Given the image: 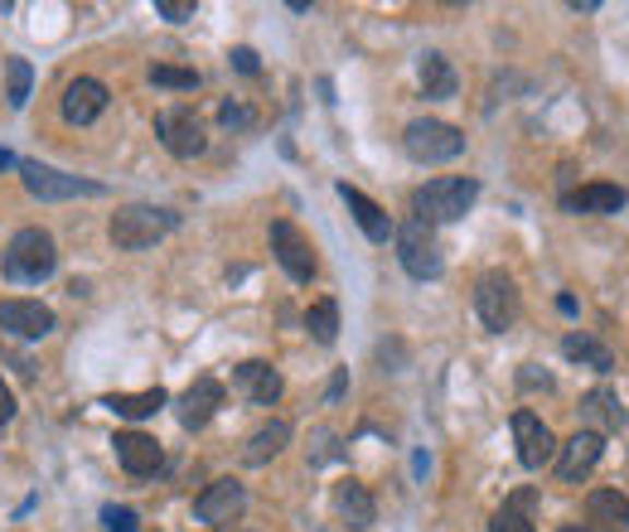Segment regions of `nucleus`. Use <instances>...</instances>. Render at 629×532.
<instances>
[{"mask_svg": "<svg viewBox=\"0 0 629 532\" xmlns=\"http://www.w3.org/2000/svg\"><path fill=\"white\" fill-rule=\"evenodd\" d=\"M54 267H59V243L44 228H20L10 237L5 257H0V271H5L15 286H39V281L54 276Z\"/></svg>", "mask_w": 629, "mask_h": 532, "instance_id": "obj_1", "label": "nucleus"}, {"mask_svg": "<svg viewBox=\"0 0 629 532\" xmlns=\"http://www.w3.org/2000/svg\"><path fill=\"white\" fill-rule=\"evenodd\" d=\"M475 199H479V179L441 175V179H426L417 194H412V209H417L422 223H455V218H465Z\"/></svg>", "mask_w": 629, "mask_h": 532, "instance_id": "obj_2", "label": "nucleus"}, {"mask_svg": "<svg viewBox=\"0 0 629 532\" xmlns=\"http://www.w3.org/2000/svg\"><path fill=\"white\" fill-rule=\"evenodd\" d=\"M179 213L170 209H151V203H127V209L111 213V243L121 247V252H145V247H155L165 233H175Z\"/></svg>", "mask_w": 629, "mask_h": 532, "instance_id": "obj_3", "label": "nucleus"}, {"mask_svg": "<svg viewBox=\"0 0 629 532\" xmlns=\"http://www.w3.org/2000/svg\"><path fill=\"white\" fill-rule=\"evenodd\" d=\"M475 315L485 320V330H494V334H503V330L519 324L523 296H519V286H513L509 271H485V276L475 281Z\"/></svg>", "mask_w": 629, "mask_h": 532, "instance_id": "obj_4", "label": "nucleus"}, {"mask_svg": "<svg viewBox=\"0 0 629 532\" xmlns=\"http://www.w3.org/2000/svg\"><path fill=\"white\" fill-rule=\"evenodd\" d=\"M402 151H407L417 165H446V161H455V155H465V135H460L451 121L422 117V121H407Z\"/></svg>", "mask_w": 629, "mask_h": 532, "instance_id": "obj_5", "label": "nucleus"}, {"mask_svg": "<svg viewBox=\"0 0 629 532\" xmlns=\"http://www.w3.org/2000/svg\"><path fill=\"white\" fill-rule=\"evenodd\" d=\"M397 262H402L407 276H417V281H436V276H441V243H436L431 223H422L417 213H412V218L397 228Z\"/></svg>", "mask_w": 629, "mask_h": 532, "instance_id": "obj_6", "label": "nucleus"}, {"mask_svg": "<svg viewBox=\"0 0 629 532\" xmlns=\"http://www.w3.org/2000/svg\"><path fill=\"white\" fill-rule=\"evenodd\" d=\"M20 179H25V189L35 194L39 203H63V199H97L103 194V185H93V179H78V175H63V169L54 165H39V161H20Z\"/></svg>", "mask_w": 629, "mask_h": 532, "instance_id": "obj_7", "label": "nucleus"}, {"mask_svg": "<svg viewBox=\"0 0 629 532\" xmlns=\"http://www.w3.org/2000/svg\"><path fill=\"white\" fill-rule=\"evenodd\" d=\"M155 135H161V145L175 155V161H194V155H204V145H209L204 121H199L189 107L161 111V117H155Z\"/></svg>", "mask_w": 629, "mask_h": 532, "instance_id": "obj_8", "label": "nucleus"}, {"mask_svg": "<svg viewBox=\"0 0 629 532\" xmlns=\"http://www.w3.org/2000/svg\"><path fill=\"white\" fill-rule=\"evenodd\" d=\"M513 440H519V465L523 470H547L557 460L553 426H547L543 416H533L527 406H523V412H513Z\"/></svg>", "mask_w": 629, "mask_h": 532, "instance_id": "obj_9", "label": "nucleus"}, {"mask_svg": "<svg viewBox=\"0 0 629 532\" xmlns=\"http://www.w3.org/2000/svg\"><path fill=\"white\" fill-rule=\"evenodd\" d=\"M242 508H247V489L238 480H213L209 489L194 499V523L228 528V523H238V518H242Z\"/></svg>", "mask_w": 629, "mask_h": 532, "instance_id": "obj_10", "label": "nucleus"}, {"mask_svg": "<svg viewBox=\"0 0 629 532\" xmlns=\"http://www.w3.org/2000/svg\"><path fill=\"white\" fill-rule=\"evenodd\" d=\"M272 252H276V262L281 271H286L290 281H306L314 276V247H310V237L296 228V223H286V218H276L272 223Z\"/></svg>", "mask_w": 629, "mask_h": 532, "instance_id": "obj_11", "label": "nucleus"}, {"mask_svg": "<svg viewBox=\"0 0 629 532\" xmlns=\"http://www.w3.org/2000/svg\"><path fill=\"white\" fill-rule=\"evenodd\" d=\"M601 456H605V436L577 431L567 446H557V480L561 484H581L595 465H601Z\"/></svg>", "mask_w": 629, "mask_h": 532, "instance_id": "obj_12", "label": "nucleus"}, {"mask_svg": "<svg viewBox=\"0 0 629 532\" xmlns=\"http://www.w3.org/2000/svg\"><path fill=\"white\" fill-rule=\"evenodd\" d=\"M218 406H223V382L218 378H194L185 388V398H179V426L185 431H199V426H209L213 416H218Z\"/></svg>", "mask_w": 629, "mask_h": 532, "instance_id": "obj_13", "label": "nucleus"}, {"mask_svg": "<svg viewBox=\"0 0 629 532\" xmlns=\"http://www.w3.org/2000/svg\"><path fill=\"white\" fill-rule=\"evenodd\" d=\"M107 87L97 83V78H73L69 87H63V121H73V127H93L97 117L107 111Z\"/></svg>", "mask_w": 629, "mask_h": 532, "instance_id": "obj_14", "label": "nucleus"}, {"mask_svg": "<svg viewBox=\"0 0 629 532\" xmlns=\"http://www.w3.org/2000/svg\"><path fill=\"white\" fill-rule=\"evenodd\" d=\"M0 330L15 339H44L54 330V310L39 300H0Z\"/></svg>", "mask_w": 629, "mask_h": 532, "instance_id": "obj_15", "label": "nucleus"}, {"mask_svg": "<svg viewBox=\"0 0 629 532\" xmlns=\"http://www.w3.org/2000/svg\"><path fill=\"white\" fill-rule=\"evenodd\" d=\"M233 388H238L247 402L272 406L286 382H281V373L272 364H262V358H247V364H238V373H233Z\"/></svg>", "mask_w": 629, "mask_h": 532, "instance_id": "obj_16", "label": "nucleus"}, {"mask_svg": "<svg viewBox=\"0 0 629 532\" xmlns=\"http://www.w3.org/2000/svg\"><path fill=\"white\" fill-rule=\"evenodd\" d=\"M117 460H121V470L127 474H137V480H145V474H155L161 470V460H165V450L155 446V436H145V431H117Z\"/></svg>", "mask_w": 629, "mask_h": 532, "instance_id": "obj_17", "label": "nucleus"}, {"mask_svg": "<svg viewBox=\"0 0 629 532\" xmlns=\"http://www.w3.org/2000/svg\"><path fill=\"white\" fill-rule=\"evenodd\" d=\"M340 199L349 203V213H354V223L364 228L368 243H388V237H397V228H392V218L383 209H378L373 199L364 194V189H354V185H340Z\"/></svg>", "mask_w": 629, "mask_h": 532, "instance_id": "obj_18", "label": "nucleus"}, {"mask_svg": "<svg viewBox=\"0 0 629 532\" xmlns=\"http://www.w3.org/2000/svg\"><path fill=\"white\" fill-rule=\"evenodd\" d=\"M581 431H595V436H605V431H620L625 426V406L620 398H615L610 388H591L586 398H581Z\"/></svg>", "mask_w": 629, "mask_h": 532, "instance_id": "obj_19", "label": "nucleus"}, {"mask_svg": "<svg viewBox=\"0 0 629 532\" xmlns=\"http://www.w3.org/2000/svg\"><path fill=\"white\" fill-rule=\"evenodd\" d=\"M334 513H340L344 528H373L378 504H373V494H368V484L344 480L340 489H334Z\"/></svg>", "mask_w": 629, "mask_h": 532, "instance_id": "obj_20", "label": "nucleus"}, {"mask_svg": "<svg viewBox=\"0 0 629 532\" xmlns=\"http://www.w3.org/2000/svg\"><path fill=\"white\" fill-rule=\"evenodd\" d=\"M586 518H591V532H625L629 528V499L620 489H591Z\"/></svg>", "mask_w": 629, "mask_h": 532, "instance_id": "obj_21", "label": "nucleus"}, {"mask_svg": "<svg viewBox=\"0 0 629 532\" xmlns=\"http://www.w3.org/2000/svg\"><path fill=\"white\" fill-rule=\"evenodd\" d=\"M625 189L620 185H581L571 194H561V209L567 213H620L625 209Z\"/></svg>", "mask_w": 629, "mask_h": 532, "instance_id": "obj_22", "label": "nucleus"}, {"mask_svg": "<svg viewBox=\"0 0 629 532\" xmlns=\"http://www.w3.org/2000/svg\"><path fill=\"white\" fill-rule=\"evenodd\" d=\"M417 78H422V93L436 97V102H451L455 87H460V78H455V68H451V59H446V54H422Z\"/></svg>", "mask_w": 629, "mask_h": 532, "instance_id": "obj_23", "label": "nucleus"}, {"mask_svg": "<svg viewBox=\"0 0 629 532\" xmlns=\"http://www.w3.org/2000/svg\"><path fill=\"white\" fill-rule=\"evenodd\" d=\"M286 446H290V426L286 422H266V426H257V431L247 436L242 460H247V465H266V460H276Z\"/></svg>", "mask_w": 629, "mask_h": 532, "instance_id": "obj_24", "label": "nucleus"}, {"mask_svg": "<svg viewBox=\"0 0 629 532\" xmlns=\"http://www.w3.org/2000/svg\"><path fill=\"white\" fill-rule=\"evenodd\" d=\"M165 402H170V392H165V388H145V392H111V398H103L107 412L127 416V422H141V416H155Z\"/></svg>", "mask_w": 629, "mask_h": 532, "instance_id": "obj_25", "label": "nucleus"}, {"mask_svg": "<svg viewBox=\"0 0 629 532\" xmlns=\"http://www.w3.org/2000/svg\"><path fill=\"white\" fill-rule=\"evenodd\" d=\"M561 354H567L571 364L595 368V373H610L615 368V354L601 344V339H591V334H567V339H561Z\"/></svg>", "mask_w": 629, "mask_h": 532, "instance_id": "obj_26", "label": "nucleus"}, {"mask_svg": "<svg viewBox=\"0 0 629 532\" xmlns=\"http://www.w3.org/2000/svg\"><path fill=\"white\" fill-rule=\"evenodd\" d=\"M533 504H537V494L533 489H519L509 504L499 508V513L489 518V532H537L533 518H527V508H533Z\"/></svg>", "mask_w": 629, "mask_h": 532, "instance_id": "obj_27", "label": "nucleus"}, {"mask_svg": "<svg viewBox=\"0 0 629 532\" xmlns=\"http://www.w3.org/2000/svg\"><path fill=\"white\" fill-rule=\"evenodd\" d=\"M306 330H310L314 344H334V339H340V305H334L330 296L314 300L306 310Z\"/></svg>", "mask_w": 629, "mask_h": 532, "instance_id": "obj_28", "label": "nucleus"}, {"mask_svg": "<svg viewBox=\"0 0 629 532\" xmlns=\"http://www.w3.org/2000/svg\"><path fill=\"white\" fill-rule=\"evenodd\" d=\"M29 87H35V68H29V59H5V102L15 111L29 102Z\"/></svg>", "mask_w": 629, "mask_h": 532, "instance_id": "obj_29", "label": "nucleus"}, {"mask_svg": "<svg viewBox=\"0 0 629 532\" xmlns=\"http://www.w3.org/2000/svg\"><path fill=\"white\" fill-rule=\"evenodd\" d=\"M151 83H155V87H175V93H194V87H199V73H194V68L155 63V68H151Z\"/></svg>", "mask_w": 629, "mask_h": 532, "instance_id": "obj_30", "label": "nucleus"}, {"mask_svg": "<svg viewBox=\"0 0 629 532\" xmlns=\"http://www.w3.org/2000/svg\"><path fill=\"white\" fill-rule=\"evenodd\" d=\"M218 121H223L228 131H252V127H257V111L242 107V102H223V107H218Z\"/></svg>", "mask_w": 629, "mask_h": 532, "instance_id": "obj_31", "label": "nucleus"}, {"mask_svg": "<svg viewBox=\"0 0 629 532\" xmlns=\"http://www.w3.org/2000/svg\"><path fill=\"white\" fill-rule=\"evenodd\" d=\"M103 523L111 532H137V513H131V508H121V504H107L103 508Z\"/></svg>", "mask_w": 629, "mask_h": 532, "instance_id": "obj_32", "label": "nucleus"}, {"mask_svg": "<svg viewBox=\"0 0 629 532\" xmlns=\"http://www.w3.org/2000/svg\"><path fill=\"white\" fill-rule=\"evenodd\" d=\"M155 15H165V20H194V0H155Z\"/></svg>", "mask_w": 629, "mask_h": 532, "instance_id": "obj_33", "label": "nucleus"}, {"mask_svg": "<svg viewBox=\"0 0 629 532\" xmlns=\"http://www.w3.org/2000/svg\"><path fill=\"white\" fill-rule=\"evenodd\" d=\"M233 68H238V73H247V78H252L257 68H262V63H257V49H233Z\"/></svg>", "mask_w": 629, "mask_h": 532, "instance_id": "obj_34", "label": "nucleus"}, {"mask_svg": "<svg viewBox=\"0 0 629 532\" xmlns=\"http://www.w3.org/2000/svg\"><path fill=\"white\" fill-rule=\"evenodd\" d=\"M10 416H15V398H10L5 378H0V422H10Z\"/></svg>", "mask_w": 629, "mask_h": 532, "instance_id": "obj_35", "label": "nucleus"}, {"mask_svg": "<svg viewBox=\"0 0 629 532\" xmlns=\"http://www.w3.org/2000/svg\"><path fill=\"white\" fill-rule=\"evenodd\" d=\"M10 165H20V161H15V155H10V151H5V145H0V169H10Z\"/></svg>", "mask_w": 629, "mask_h": 532, "instance_id": "obj_36", "label": "nucleus"}, {"mask_svg": "<svg viewBox=\"0 0 629 532\" xmlns=\"http://www.w3.org/2000/svg\"><path fill=\"white\" fill-rule=\"evenodd\" d=\"M561 532H591V528H561Z\"/></svg>", "mask_w": 629, "mask_h": 532, "instance_id": "obj_37", "label": "nucleus"}, {"mask_svg": "<svg viewBox=\"0 0 629 532\" xmlns=\"http://www.w3.org/2000/svg\"><path fill=\"white\" fill-rule=\"evenodd\" d=\"M233 532H252V528H233Z\"/></svg>", "mask_w": 629, "mask_h": 532, "instance_id": "obj_38", "label": "nucleus"}]
</instances>
